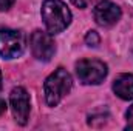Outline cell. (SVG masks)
Instances as JSON below:
<instances>
[{"label":"cell","mask_w":133,"mask_h":131,"mask_svg":"<svg viewBox=\"0 0 133 131\" xmlns=\"http://www.w3.org/2000/svg\"><path fill=\"white\" fill-rule=\"evenodd\" d=\"M40 14L50 34L62 33L71 22V11L62 0H45Z\"/></svg>","instance_id":"1"},{"label":"cell","mask_w":133,"mask_h":131,"mask_svg":"<svg viewBox=\"0 0 133 131\" xmlns=\"http://www.w3.org/2000/svg\"><path fill=\"white\" fill-rule=\"evenodd\" d=\"M73 86V79L70 72L64 68H57L53 74H50L43 83L45 99L50 106L59 105V102L70 93Z\"/></svg>","instance_id":"2"},{"label":"cell","mask_w":133,"mask_h":131,"mask_svg":"<svg viewBox=\"0 0 133 131\" xmlns=\"http://www.w3.org/2000/svg\"><path fill=\"white\" fill-rule=\"evenodd\" d=\"M107 72H108L107 65L101 60L84 59L76 63V74L79 80L85 85H99L107 77Z\"/></svg>","instance_id":"3"},{"label":"cell","mask_w":133,"mask_h":131,"mask_svg":"<svg viewBox=\"0 0 133 131\" xmlns=\"http://www.w3.org/2000/svg\"><path fill=\"white\" fill-rule=\"evenodd\" d=\"M25 49V35L17 30H0V56L3 59L19 57Z\"/></svg>","instance_id":"4"},{"label":"cell","mask_w":133,"mask_h":131,"mask_svg":"<svg viewBox=\"0 0 133 131\" xmlns=\"http://www.w3.org/2000/svg\"><path fill=\"white\" fill-rule=\"evenodd\" d=\"M31 51L33 56L37 60H43L48 62L51 60V57L56 53V43L53 40V34L45 33V31H34L31 34Z\"/></svg>","instance_id":"5"},{"label":"cell","mask_w":133,"mask_h":131,"mask_svg":"<svg viewBox=\"0 0 133 131\" xmlns=\"http://www.w3.org/2000/svg\"><path fill=\"white\" fill-rule=\"evenodd\" d=\"M9 103H11V111L17 123L25 125L30 117V96L25 88L17 86L11 91L9 94Z\"/></svg>","instance_id":"6"},{"label":"cell","mask_w":133,"mask_h":131,"mask_svg":"<svg viewBox=\"0 0 133 131\" xmlns=\"http://www.w3.org/2000/svg\"><path fill=\"white\" fill-rule=\"evenodd\" d=\"M121 8L110 2V0H104V2H99L93 11V16H95V20L96 23L101 25V26H111L115 25L119 19H121Z\"/></svg>","instance_id":"7"},{"label":"cell","mask_w":133,"mask_h":131,"mask_svg":"<svg viewBox=\"0 0 133 131\" xmlns=\"http://www.w3.org/2000/svg\"><path fill=\"white\" fill-rule=\"evenodd\" d=\"M113 91L122 100H133V74H121L113 82Z\"/></svg>","instance_id":"8"},{"label":"cell","mask_w":133,"mask_h":131,"mask_svg":"<svg viewBox=\"0 0 133 131\" xmlns=\"http://www.w3.org/2000/svg\"><path fill=\"white\" fill-rule=\"evenodd\" d=\"M101 39H99V34L96 33V31H88L87 35H85V43L88 45V46H93V48H96L98 45H99Z\"/></svg>","instance_id":"9"},{"label":"cell","mask_w":133,"mask_h":131,"mask_svg":"<svg viewBox=\"0 0 133 131\" xmlns=\"http://www.w3.org/2000/svg\"><path fill=\"white\" fill-rule=\"evenodd\" d=\"M127 117V130H133V106L129 108V111L125 113Z\"/></svg>","instance_id":"10"},{"label":"cell","mask_w":133,"mask_h":131,"mask_svg":"<svg viewBox=\"0 0 133 131\" xmlns=\"http://www.w3.org/2000/svg\"><path fill=\"white\" fill-rule=\"evenodd\" d=\"M16 0H0V11H8Z\"/></svg>","instance_id":"11"},{"label":"cell","mask_w":133,"mask_h":131,"mask_svg":"<svg viewBox=\"0 0 133 131\" xmlns=\"http://www.w3.org/2000/svg\"><path fill=\"white\" fill-rule=\"evenodd\" d=\"M71 2H73V5L77 6V8H87L88 3H90V0H71Z\"/></svg>","instance_id":"12"},{"label":"cell","mask_w":133,"mask_h":131,"mask_svg":"<svg viewBox=\"0 0 133 131\" xmlns=\"http://www.w3.org/2000/svg\"><path fill=\"white\" fill-rule=\"evenodd\" d=\"M5 111H6V102H5L3 99H0V116H2Z\"/></svg>","instance_id":"13"},{"label":"cell","mask_w":133,"mask_h":131,"mask_svg":"<svg viewBox=\"0 0 133 131\" xmlns=\"http://www.w3.org/2000/svg\"><path fill=\"white\" fill-rule=\"evenodd\" d=\"M0 90H2V71H0Z\"/></svg>","instance_id":"14"}]
</instances>
